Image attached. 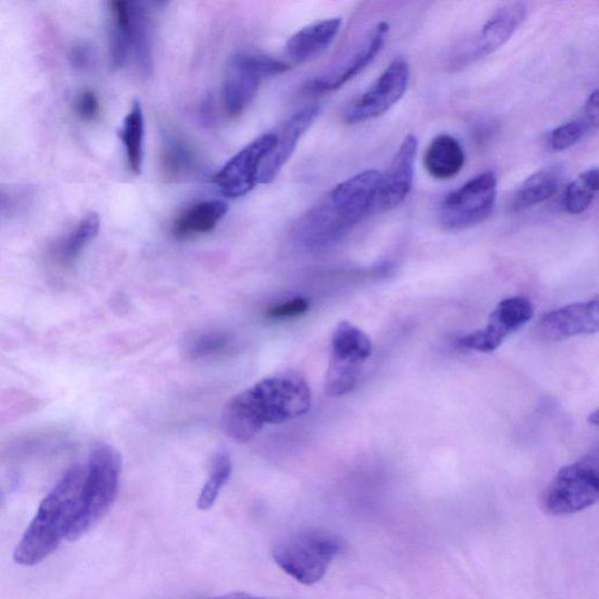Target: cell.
Listing matches in <instances>:
<instances>
[{
  "label": "cell",
  "instance_id": "cell-1",
  "mask_svg": "<svg viewBox=\"0 0 599 599\" xmlns=\"http://www.w3.org/2000/svg\"><path fill=\"white\" fill-rule=\"evenodd\" d=\"M311 394L298 373L272 374L229 400L221 424L229 437L247 443L266 426L279 425L306 415Z\"/></svg>",
  "mask_w": 599,
  "mask_h": 599
},
{
  "label": "cell",
  "instance_id": "cell-2",
  "mask_svg": "<svg viewBox=\"0 0 599 599\" xmlns=\"http://www.w3.org/2000/svg\"><path fill=\"white\" fill-rule=\"evenodd\" d=\"M381 181L374 170L358 174L329 191L298 221L296 243L306 250L332 246L373 213Z\"/></svg>",
  "mask_w": 599,
  "mask_h": 599
},
{
  "label": "cell",
  "instance_id": "cell-3",
  "mask_svg": "<svg viewBox=\"0 0 599 599\" xmlns=\"http://www.w3.org/2000/svg\"><path fill=\"white\" fill-rule=\"evenodd\" d=\"M85 473L82 467H73L42 500L14 550V561L26 566L36 565L48 559L66 540L79 508Z\"/></svg>",
  "mask_w": 599,
  "mask_h": 599
},
{
  "label": "cell",
  "instance_id": "cell-4",
  "mask_svg": "<svg viewBox=\"0 0 599 599\" xmlns=\"http://www.w3.org/2000/svg\"><path fill=\"white\" fill-rule=\"evenodd\" d=\"M122 471L123 458L115 447L101 444L93 449L86 468L79 508L66 540H78L109 513L117 496Z\"/></svg>",
  "mask_w": 599,
  "mask_h": 599
},
{
  "label": "cell",
  "instance_id": "cell-5",
  "mask_svg": "<svg viewBox=\"0 0 599 599\" xmlns=\"http://www.w3.org/2000/svg\"><path fill=\"white\" fill-rule=\"evenodd\" d=\"M343 551L341 538L323 531H305L278 544L273 559L284 573L305 586L320 582Z\"/></svg>",
  "mask_w": 599,
  "mask_h": 599
},
{
  "label": "cell",
  "instance_id": "cell-6",
  "mask_svg": "<svg viewBox=\"0 0 599 599\" xmlns=\"http://www.w3.org/2000/svg\"><path fill=\"white\" fill-rule=\"evenodd\" d=\"M290 69L282 60L254 53L231 59L222 85L224 110L231 117L243 114L258 95L262 84Z\"/></svg>",
  "mask_w": 599,
  "mask_h": 599
},
{
  "label": "cell",
  "instance_id": "cell-7",
  "mask_svg": "<svg viewBox=\"0 0 599 599\" xmlns=\"http://www.w3.org/2000/svg\"><path fill=\"white\" fill-rule=\"evenodd\" d=\"M370 337L348 321L336 327L332 339L331 361L326 377V393L331 397L351 394L371 356Z\"/></svg>",
  "mask_w": 599,
  "mask_h": 599
},
{
  "label": "cell",
  "instance_id": "cell-8",
  "mask_svg": "<svg viewBox=\"0 0 599 599\" xmlns=\"http://www.w3.org/2000/svg\"><path fill=\"white\" fill-rule=\"evenodd\" d=\"M599 497L597 460L586 458L562 468L543 496L551 515L576 514L595 505Z\"/></svg>",
  "mask_w": 599,
  "mask_h": 599
},
{
  "label": "cell",
  "instance_id": "cell-9",
  "mask_svg": "<svg viewBox=\"0 0 599 599\" xmlns=\"http://www.w3.org/2000/svg\"><path fill=\"white\" fill-rule=\"evenodd\" d=\"M497 176L486 171L448 193L439 207V221L448 231L468 230L484 222L497 200Z\"/></svg>",
  "mask_w": 599,
  "mask_h": 599
},
{
  "label": "cell",
  "instance_id": "cell-10",
  "mask_svg": "<svg viewBox=\"0 0 599 599\" xmlns=\"http://www.w3.org/2000/svg\"><path fill=\"white\" fill-rule=\"evenodd\" d=\"M527 16L523 3H508L492 14L474 37L458 48L451 60V67H467L499 50L522 25Z\"/></svg>",
  "mask_w": 599,
  "mask_h": 599
},
{
  "label": "cell",
  "instance_id": "cell-11",
  "mask_svg": "<svg viewBox=\"0 0 599 599\" xmlns=\"http://www.w3.org/2000/svg\"><path fill=\"white\" fill-rule=\"evenodd\" d=\"M409 81V64L403 58L393 60L377 82L349 104L344 122L358 125L384 115L406 94Z\"/></svg>",
  "mask_w": 599,
  "mask_h": 599
},
{
  "label": "cell",
  "instance_id": "cell-12",
  "mask_svg": "<svg viewBox=\"0 0 599 599\" xmlns=\"http://www.w3.org/2000/svg\"><path fill=\"white\" fill-rule=\"evenodd\" d=\"M533 316L534 308L527 297L505 298L492 311L486 327L462 336L458 342L461 347L467 349L481 353L496 352L508 336L528 323Z\"/></svg>",
  "mask_w": 599,
  "mask_h": 599
},
{
  "label": "cell",
  "instance_id": "cell-13",
  "mask_svg": "<svg viewBox=\"0 0 599 599\" xmlns=\"http://www.w3.org/2000/svg\"><path fill=\"white\" fill-rule=\"evenodd\" d=\"M276 133L268 132L252 141L216 174L215 183L229 199L244 197L256 188L267 155L276 144Z\"/></svg>",
  "mask_w": 599,
  "mask_h": 599
},
{
  "label": "cell",
  "instance_id": "cell-14",
  "mask_svg": "<svg viewBox=\"0 0 599 599\" xmlns=\"http://www.w3.org/2000/svg\"><path fill=\"white\" fill-rule=\"evenodd\" d=\"M388 25L384 22L373 26L357 50L340 66L321 74L306 84V92L322 94L337 91L362 73L384 48L388 34Z\"/></svg>",
  "mask_w": 599,
  "mask_h": 599
},
{
  "label": "cell",
  "instance_id": "cell-15",
  "mask_svg": "<svg viewBox=\"0 0 599 599\" xmlns=\"http://www.w3.org/2000/svg\"><path fill=\"white\" fill-rule=\"evenodd\" d=\"M417 153L418 141L410 133L402 141L391 166L381 174L373 213L391 212L407 200L412 189Z\"/></svg>",
  "mask_w": 599,
  "mask_h": 599
},
{
  "label": "cell",
  "instance_id": "cell-16",
  "mask_svg": "<svg viewBox=\"0 0 599 599\" xmlns=\"http://www.w3.org/2000/svg\"><path fill=\"white\" fill-rule=\"evenodd\" d=\"M599 328L598 296L588 302L566 305L551 310L537 324V332L548 341L596 334Z\"/></svg>",
  "mask_w": 599,
  "mask_h": 599
},
{
  "label": "cell",
  "instance_id": "cell-17",
  "mask_svg": "<svg viewBox=\"0 0 599 599\" xmlns=\"http://www.w3.org/2000/svg\"><path fill=\"white\" fill-rule=\"evenodd\" d=\"M321 107L318 103L294 113L276 133L277 140L271 153L265 158L259 177V184H268L275 181L284 164L289 162L295 152L296 145L310 126L316 123Z\"/></svg>",
  "mask_w": 599,
  "mask_h": 599
},
{
  "label": "cell",
  "instance_id": "cell-18",
  "mask_svg": "<svg viewBox=\"0 0 599 599\" xmlns=\"http://www.w3.org/2000/svg\"><path fill=\"white\" fill-rule=\"evenodd\" d=\"M341 26V18H331L300 29L286 44L289 58L292 62L302 64L319 56L334 42Z\"/></svg>",
  "mask_w": 599,
  "mask_h": 599
},
{
  "label": "cell",
  "instance_id": "cell-19",
  "mask_svg": "<svg viewBox=\"0 0 599 599\" xmlns=\"http://www.w3.org/2000/svg\"><path fill=\"white\" fill-rule=\"evenodd\" d=\"M466 164L461 143L451 135L442 133L434 138L425 150L424 167L438 181L453 179Z\"/></svg>",
  "mask_w": 599,
  "mask_h": 599
},
{
  "label": "cell",
  "instance_id": "cell-20",
  "mask_svg": "<svg viewBox=\"0 0 599 599\" xmlns=\"http://www.w3.org/2000/svg\"><path fill=\"white\" fill-rule=\"evenodd\" d=\"M228 204L206 201L193 204L177 216L173 224L176 238L187 239L213 232L228 214Z\"/></svg>",
  "mask_w": 599,
  "mask_h": 599
},
{
  "label": "cell",
  "instance_id": "cell-21",
  "mask_svg": "<svg viewBox=\"0 0 599 599\" xmlns=\"http://www.w3.org/2000/svg\"><path fill=\"white\" fill-rule=\"evenodd\" d=\"M563 171L560 167H550L535 173L514 192L509 209L521 213L550 200L562 183Z\"/></svg>",
  "mask_w": 599,
  "mask_h": 599
},
{
  "label": "cell",
  "instance_id": "cell-22",
  "mask_svg": "<svg viewBox=\"0 0 599 599\" xmlns=\"http://www.w3.org/2000/svg\"><path fill=\"white\" fill-rule=\"evenodd\" d=\"M111 12V60L114 68H123L132 52L131 2L114 0Z\"/></svg>",
  "mask_w": 599,
  "mask_h": 599
},
{
  "label": "cell",
  "instance_id": "cell-23",
  "mask_svg": "<svg viewBox=\"0 0 599 599\" xmlns=\"http://www.w3.org/2000/svg\"><path fill=\"white\" fill-rule=\"evenodd\" d=\"M132 52L135 62L144 77L153 73V35L146 9L131 3Z\"/></svg>",
  "mask_w": 599,
  "mask_h": 599
},
{
  "label": "cell",
  "instance_id": "cell-24",
  "mask_svg": "<svg viewBox=\"0 0 599 599\" xmlns=\"http://www.w3.org/2000/svg\"><path fill=\"white\" fill-rule=\"evenodd\" d=\"M118 133L126 150L130 170L135 175H140L143 167L144 139V116L140 101L132 102V106L125 117L123 127Z\"/></svg>",
  "mask_w": 599,
  "mask_h": 599
},
{
  "label": "cell",
  "instance_id": "cell-25",
  "mask_svg": "<svg viewBox=\"0 0 599 599\" xmlns=\"http://www.w3.org/2000/svg\"><path fill=\"white\" fill-rule=\"evenodd\" d=\"M598 169H589L569 184L564 192V207L571 215L586 213L598 191Z\"/></svg>",
  "mask_w": 599,
  "mask_h": 599
},
{
  "label": "cell",
  "instance_id": "cell-26",
  "mask_svg": "<svg viewBox=\"0 0 599 599\" xmlns=\"http://www.w3.org/2000/svg\"><path fill=\"white\" fill-rule=\"evenodd\" d=\"M100 231V217L98 214L85 216L77 228L69 233L59 247V260L65 265L72 264L80 256L82 250L93 241Z\"/></svg>",
  "mask_w": 599,
  "mask_h": 599
},
{
  "label": "cell",
  "instance_id": "cell-27",
  "mask_svg": "<svg viewBox=\"0 0 599 599\" xmlns=\"http://www.w3.org/2000/svg\"><path fill=\"white\" fill-rule=\"evenodd\" d=\"M162 167L164 175L176 181L187 177L194 168V156L183 140L167 137L164 141Z\"/></svg>",
  "mask_w": 599,
  "mask_h": 599
},
{
  "label": "cell",
  "instance_id": "cell-28",
  "mask_svg": "<svg viewBox=\"0 0 599 599\" xmlns=\"http://www.w3.org/2000/svg\"><path fill=\"white\" fill-rule=\"evenodd\" d=\"M231 474V456L228 453H219L214 458L207 481L199 497L197 507L201 511H208L214 507L222 487L230 481Z\"/></svg>",
  "mask_w": 599,
  "mask_h": 599
},
{
  "label": "cell",
  "instance_id": "cell-29",
  "mask_svg": "<svg viewBox=\"0 0 599 599\" xmlns=\"http://www.w3.org/2000/svg\"><path fill=\"white\" fill-rule=\"evenodd\" d=\"M597 129L586 115L565 123L549 133L548 146L552 152H564L579 143L587 135Z\"/></svg>",
  "mask_w": 599,
  "mask_h": 599
},
{
  "label": "cell",
  "instance_id": "cell-30",
  "mask_svg": "<svg viewBox=\"0 0 599 599\" xmlns=\"http://www.w3.org/2000/svg\"><path fill=\"white\" fill-rule=\"evenodd\" d=\"M74 112L85 123H92L101 112L100 100L91 89H84L74 100Z\"/></svg>",
  "mask_w": 599,
  "mask_h": 599
},
{
  "label": "cell",
  "instance_id": "cell-31",
  "mask_svg": "<svg viewBox=\"0 0 599 599\" xmlns=\"http://www.w3.org/2000/svg\"><path fill=\"white\" fill-rule=\"evenodd\" d=\"M228 337L220 333L204 334L191 343L190 354L193 357H203L218 353L227 346Z\"/></svg>",
  "mask_w": 599,
  "mask_h": 599
},
{
  "label": "cell",
  "instance_id": "cell-32",
  "mask_svg": "<svg viewBox=\"0 0 599 599\" xmlns=\"http://www.w3.org/2000/svg\"><path fill=\"white\" fill-rule=\"evenodd\" d=\"M309 309V304L307 300L303 297H297L290 300L288 303L280 304L272 308H269L266 313L267 318L269 319H290L303 316Z\"/></svg>",
  "mask_w": 599,
  "mask_h": 599
},
{
  "label": "cell",
  "instance_id": "cell-33",
  "mask_svg": "<svg viewBox=\"0 0 599 599\" xmlns=\"http://www.w3.org/2000/svg\"><path fill=\"white\" fill-rule=\"evenodd\" d=\"M69 59L74 67L85 69L92 63L91 49L85 43H75L71 50Z\"/></svg>",
  "mask_w": 599,
  "mask_h": 599
},
{
  "label": "cell",
  "instance_id": "cell-34",
  "mask_svg": "<svg viewBox=\"0 0 599 599\" xmlns=\"http://www.w3.org/2000/svg\"><path fill=\"white\" fill-rule=\"evenodd\" d=\"M599 98L598 91H595L590 94L584 106L583 114L586 115L590 122L598 127L599 122V109H598Z\"/></svg>",
  "mask_w": 599,
  "mask_h": 599
},
{
  "label": "cell",
  "instance_id": "cell-35",
  "mask_svg": "<svg viewBox=\"0 0 599 599\" xmlns=\"http://www.w3.org/2000/svg\"><path fill=\"white\" fill-rule=\"evenodd\" d=\"M214 599H266V598L253 596V595L245 594V592H234V594H228V595L219 596V597L214 598Z\"/></svg>",
  "mask_w": 599,
  "mask_h": 599
},
{
  "label": "cell",
  "instance_id": "cell-36",
  "mask_svg": "<svg viewBox=\"0 0 599 599\" xmlns=\"http://www.w3.org/2000/svg\"><path fill=\"white\" fill-rule=\"evenodd\" d=\"M2 501H3V493L2 490H0V504H2Z\"/></svg>",
  "mask_w": 599,
  "mask_h": 599
}]
</instances>
